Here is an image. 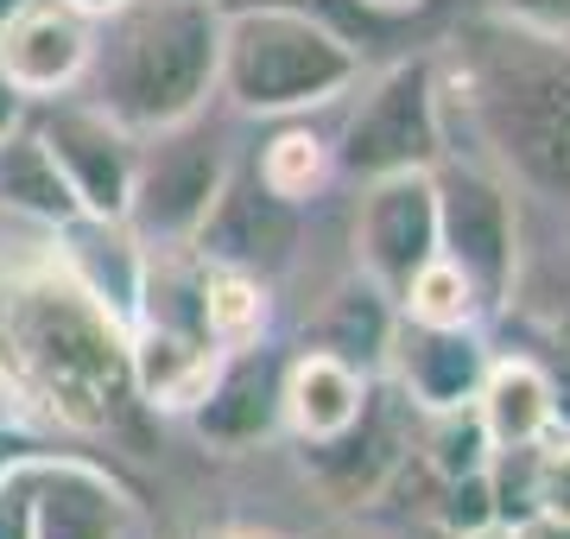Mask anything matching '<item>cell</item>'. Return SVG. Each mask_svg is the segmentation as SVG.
I'll list each match as a JSON object with an SVG mask.
<instances>
[{
  "label": "cell",
  "mask_w": 570,
  "mask_h": 539,
  "mask_svg": "<svg viewBox=\"0 0 570 539\" xmlns=\"http://www.w3.org/2000/svg\"><path fill=\"white\" fill-rule=\"evenodd\" d=\"M0 374L63 432L115 438L140 406L127 369V324L63 267L58 248L0 280Z\"/></svg>",
  "instance_id": "1"
},
{
  "label": "cell",
  "mask_w": 570,
  "mask_h": 539,
  "mask_svg": "<svg viewBox=\"0 0 570 539\" xmlns=\"http://www.w3.org/2000/svg\"><path fill=\"white\" fill-rule=\"evenodd\" d=\"M463 102L513 185L570 209V32L482 20L469 32Z\"/></svg>",
  "instance_id": "2"
},
{
  "label": "cell",
  "mask_w": 570,
  "mask_h": 539,
  "mask_svg": "<svg viewBox=\"0 0 570 539\" xmlns=\"http://www.w3.org/2000/svg\"><path fill=\"white\" fill-rule=\"evenodd\" d=\"M102 26L108 32L82 70V102L115 115L127 134H159L209 108L223 0H127Z\"/></svg>",
  "instance_id": "3"
},
{
  "label": "cell",
  "mask_w": 570,
  "mask_h": 539,
  "mask_svg": "<svg viewBox=\"0 0 570 539\" xmlns=\"http://www.w3.org/2000/svg\"><path fill=\"white\" fill-rule=\"evenodd\" d=\"M362 84V58L355 45L311 7L292 0H235L223 7V51H216V96L261 115H317V108L343 102Z\"/></svg>",
  "instance_id": "4"
},
{
  "label": "cell",
  "mask_w": 570,
  "mask_h": 539,
  "mask_svg": "<svg viewBox=\"0 0 570 539\" xmlns=\"http://www.w3.org/2000/svg\"><path fill=\"white\" fill-rule=\"evenodd\" d=\"M444 159V96L438 58H400L362 89L355 115L336 134V171L348 178H387V171H431Z\"/></svg>",
  "instance_id": "5"
},
{
  "label": "cell",
  "mask_w": 570,
  "mask_h": 539,
  "mask_svg": "<svg viewBox=\"0 0 570 539\" xmlns=\"http://www.w3.org/2000/svg\"><path fill=\"white\" fill-rule=\"evenodd\" d=\"M228 185V153L204 127V115H190L178 127L140 134L134 153V190H127L121 223L140 235L146 248H190L204 216L216 209Z\"/></svg>",
  "instance_id": "6"
},
{
  "label": "cell",
  "mask_w": 570,
  "mask_h": 539,
  "mask_svg": "<svg viewBox=\"0 0 570 539\" xmlns=\"http://www.w3.org/2000/svg\"><path fill=\"white\" fill-rule=\"evenodd\" d=\"M438 185V254L463 273L482 312L508 305L513 280H520V223H513V190L482 166H456L438 159L431 166Z\"/></svg>",
  "instance_id": "7"
},
{
  "label": "cell",
  "mask_w": 570,
  "mask_h": 539,
  "mask_svg": "<svg viewBox=\"0 0 570 539\" xmlns=\"http://www.w3.org/2000/svg\"><path fill=\"white\" fill-rule=\"evenodd\" d=\"M412 400L393 388V381H374L367 388V406L355 413V425H343L336 438H317L305 444V477L324 489L336 508H362V501H381L393 482L406 477L412 463Z\"/></svg>",
  "instance_id": "8"
},
{
  "label": "cell",
  "mask_w": 570,
  "mask_h": 539,
  "mask_svg": "<svg viewBox=\"0 0 570 539\" xmlns=\"http://www.w3.org/2000/svg\"><path fill=\"white\" fill-rule=\"evenodd\" d=\"M32 134L45 140L51 166L63 171V185L77 197V216H96V223H121L127 216V190H134V153H140V134H127L115 115H102L96 102H39L32 115Z\"/></svg>",
  "instance_id": "9"
},
{
  "label": "cell",
  "mask_w": 570,
  "mask_h": 539,
  "mask_svg": "<svg viewBox=\"0 0 570 539\" xmlns=\"http://www.w3.org/2000/svg\"><path fill=\"white\" fill-rule=\"evenodd\" d=\"M438 254V185L431 171H387L367 178L355 204V273L400 298L412 273Z\"/></svg>",
  "instance_id": "10"
},
{
  "label": "cell",
  "mask_w": 570,
  "mask_h": 539,
  "mask_svg": "<svg viewBox=\"0 0 570 539\" xmlns=\"http://www.w3.org/2000/svg\"><path fill=\"white\" fill-rule=\"evenodd\" d=\"M96 51V20H82L63 0H20V13L0 26V70L26 102L70 96Z\"/></svg>",
  "instance_id": "11"
},
{
  "label": "cell",
  "mask_w": 570,
  "mask_h": 539,
  "mask_svg": "<svg viewBox=\"0 0 570 539\" xmlns=\"http://www.w3.org/2000/svg\"><path fill=\"white\" fill-rule=\"evenodd\" d=\"M134 496L89 457L39 451L32 457V539H127Z\"/></svg>",
  "instance_id": "12"
},
{
  "label": "cell",
  "mask_w": 570,
  "mask_h": 539,
  "mask_svg": "<svg viewBox=\"0 0 570 539\" xmlns=\"http://www.w3.org/2000/svg\"><path fill=\"white\" fill-rule=\"evenodd\" d=\"M279 374L285 355L273 343H247V350H228L209 374L204 400L190 406V432L204 438L209 451H247V444H266L279 432Z\"/></svg>",
  "instance_id": "13"
},
{
  "label": "cell",
  "mask_w": 570,
  "mask_h": 539,
  "mask_svg": "<svg viewBox=\"0 0 570 539\" xmlns=\"http://www.w3.org/2000/svg\"><path fill=\"white\" fill-rule=\"evenodd\" d=\"M387 362H393V388L412 400V413L431 419V413H456L475 400L482 374H489V343L475 324H456V331H438V324H393V343H387Z\"/></svg>",
  "instance_id": "14"
},
{
  "label": "cell",
  "mask_w": 570,
  "mask_h": 539,
  "mask_svg": "<svg viewBox=\"0 0 570 539\" xmlns=\"http://www.w3.org/2000/svg\"><path fill=\"white\" fill-rule=\"evenodd\" d=\"M292 242H298V209L266 197L254 178H228L216 209L204 216L190 254L197 261H223V267H247V273H273L292 261Z\"/></svg>",
  "instance_id": "15"
},
{
  "label": "cell",
  "mask_w": 570,
  "mask_h": 539,
  "mask_svg": "<svg viewBox=\"0 0 570 539\" xmlns=\"http://www.w3.org/2000/svg\"><path fill=\"white\" fill-rule=\"evenodd\" d=\"M367 388L374 374L343 362L330 350H298L285 355V374H279V425L298 444H317V438H336L343 425H355V413L367 406Z\"/></svg>",
  "instance_id": "16"
},
{
  "label": "cell",
  "mask_w": 570,
  "mask_h": 539,
  "mask_svg": "<svg viewBox=\"0 0 570 539\" xmlns=\"http://www.w3.org/2000/svg\"><path fill=\"white\" fill-rule=\"evenodd\" d=\"M469 406H475L494 451H527V444L558 432V419H564L558 381L532 355H489V374H482V388H475Z\"/></svg>",
  "instance_id": "17"
},
{
  "label": "cell",
  "mask_w": 570,
  "mask_h": 539,
  "mask_svg": "<svg viewBox=\"0 0 570 539\" xmlns=\"http://www.w3.org/2000/svg\"><path fill=\"white\" fill-rule=\"evenodd\" d=\"M330 178H336V140H324L305 115H285L261 140V153H254V185L292 209L317 204Z\"/></svg>",
  "instance_id": "18"
},
{
  "label": "cell",
  "mask_w": 570,
  "mask_h": 539,
  "mask_svg": "<svg viewBox=\"0 0 570 539\" xmlns=\"http://www.w3.org/2000/svg\"><path fill=\"white\" fill-rule=\"evenodd\" d=\"M393 324H400L393 298L355 273L343 292H330V305L317 312V324H311V350H330V355H343V362H355V369L374 374L381 362H387Z\"/></svg>",
  "instance_id": "19"
},
{
  "label": "cell",
  "mask_w": 570,
  "mask_h": 539,
  "mask_svg": "<svg viewBox=\"0 0 570 539\" xmlns=\"http://www.w3.org/2000/svg\"><path fill=\"white\" fill-rule=\"evenodd\" d=\"M0 209L7 216H26V223H39V228L77 223V197L63 185V171L51 166V153L32 134V121H20L0 140Z\"/></svg>",
  "instance_id": "20"
},
{
  "label": "cell",
  "mask_w": 570,
  "mask_h": 539,
  "mask_svg": "<svg viewBox=\"0 0 570 539\" xmlns=\"http://www.w3.org/2000/svg\"><path fill=\"white\" fill-rule=\"evenodd\" d=\"M197 298H204V324L223 350H247L266 343L273 324V292L261 273L247 267H223V261H197Z\"/></svg>",
  "instance_id": "21"
},
{
  "label": "cell",
  "mask_w": 570,
  "mask_h": 539,
  "mask_svg": "<svg viewBox=\"0 0 570 539\" xmlns=\"http://www.w3.org/2000/svg\"><path fill=\"white\" fill-rule=\"evenodd\" d=\"M393 312L406 317V324H438V331H456V324H482V298H475V286L450 267L444 254H431L425 267L400 286Z\"/></svg>",
  "instance_id": "22"
},
{
  "label": "cell",
  "mask_w": 570,
  "mask_h": 539,
  "mask_svg": "<svg viewBox=\"0 0 570 539\" xmlns=\"http://www.w3.org/2000/svg\"><path fill=\"white\" fill-rule=\"evenodd\" d=\"M419 463L431 470V482L444 477H469V470H489V432H482V419H475V406H456V413H431L425 419V444H419Z\"/></svg>",
  "instance_id": "23"
},
{
  "label": "cell",
  "mask_w": 570,
  "mask_h": 539,
  "mask_svg": "<svg viewBox=\"0 0 570 539\" xmlns=\"http://www.w3.org/2000/svg\"><path fill=\"white\" fill-rule=\"evenodd\" d=\"M489 463H494V457H489ZM431 514H438L444 539H463V533H475V527H494V520H501V501H494V470L444 477V482H438Z\"/></svg>",
  "instance_id": "24"
},
{
  "label": "cell",
  "mask_w": 570,
  "mask_h": 539,
  "mask_svg": "<svg viewBox=\"0 0 570 539\" xmlns=\"http://www.w3.org/2000/svg\"><path fill=\"white\" fill-rule=\"evenodd\" d=\"M546 508V514L570 520V438L551 432L527 451V514Z\"/></svg>",
  "instance_id": "25"
},
{
  "label": "cell",
  "mask_w": 570,
  "mask_h": 539,
  "mask_svg": "<svg viewBox=\"0 0 570 539\" xmlns=\"http://www.w3.org/2000/svg\"><path fill=\"white\" fill-rule=\"evenodd\" d=\"M32 457L39 451L0 470V539H32Z\"/></svg>",
  "instance_id": "26"
},
{
  "label": "cell",
  "mask_w": 570,
  "mask_h": 539,
  "mask_svg": "<svg viewBox=\"0 0 570 539\" xmlns=\"http://www.w3.org/2000/svg\"><path fill=\"white\" fill-rule=\"evenodd\" d=\"M32 419H39V413H32V406L7 388V374H0V470H7V463H20V457L32 451V444H26Z\"/></svg>",
  "instance_id": "27"
},
{
  "label": "cell",
  "mask_w": 570,
  "mask_h": 539,
  "mask_svg": "<svg viewBox=\"0 0 570 539\" xmlns=\"http://www.w3.org/2000/svg\"><path fill=\"white\" fill-rule=\"evenodd\" d=\"M489 13L532 32H570V0H489Z\"/></svg>",
  "instance_id": "28"
},
{
  "label": "cell",
  "mask_w": 570,
  "mask_h": 539,
  "mask_svg": "<svg viewBox=\"0 0 570 539\" xmlns=\"http://www.w3.org/2000/svg\"><path fill=\"white\" fill-rule=\"evenodd\" d=\"M508 533H513V539H570V520L546 514V508H532V514L508 520Z\"/></svg>",
  "instance_id": "29"
},
{
  "label": "cell",
  "mask_w": 570,
  "mask_h": 539,
  "mask_svg": "<svg viewBox=\"0 0 570 539\" xmlns=\"http://www.w3.org/2000/svg\"><path fill=\"white\" fill-rule=\"evenodd\" d=\"M26 108H32V102H26L20 89H13V77L0 70V140H7V134H13V127L26 121Z\"/></svg>",
  "instance_id": "30"
},
{
  "label": "cell",
  "mask_w": 570,
  "mask_h": 539,
  "mask_svg": "<svg viewBox=\"0 0 570 539\" xmlns=\"http://www.w3.org/2000/svg\"><path fill=\"white\" fill-rule=\"evenodd\" d=\"M63 7H77L82 20H108V13H121L127 0H63Z\"/></svg>",
  "instance_id": "31"
},
{
  "label": "cell",
  "mask_w": 570,
  "mask_h": 539,
  "mask_svg": "<svg viewBox=\"0 0 570 539\" xmlns=\"http://www.w3.org/2000/svg\"><path fill=\"white\" fill-rule=\"evenodd\" d=\"M197 539H285V533H254V527H223V533H197Z\"/></svg>",
  "instance_id": "32"
},
{
  "label": "cell",
  "mask_w": 570,
  "mask_h": 539,
  "mask_svg": "<svg viewBox=\"0 0 570 539\" xmlns=\"http://www.w3.org/2000/svg\"><path fill=\"white\" fill-rule=\"evenodd\" d=\"M362 7H374V13H412V7H425V0H362Z\"/></svg>",
  "instance_id": "33"
},
{
  "label": "cell",
  "mask_w": 570,
  "mask_h": 539,
  "mask_svg": "<svg viewBox=\"0 0 570 539\" xmlns=\"http://www.w3.org/2000/svg\"><path fill=\"white\" fill-rule=\"evenodd\" d=\"M463 539H513V533H508V520H494V527H475V533H463Z\"/></svg>",
  "instance_id": "34"
},
{
  "label": "cell",
  "mask_w": 570,
  "mask_h": 539,
  "mask_svg": "<svg viewBox=\"0 0 570 539\" xmlns=\"http://www.w3.org/2000/svg\"><path fill=\"white\" fill-rule=\"evenodd\" d=\"M305 539H367V533H348V527H324V533H305Z\"/></svg>",
  "instance_id": "35"
},
{
  "label": "cell",
  "mask_w": 570,
  "mask_h": 539,
  "mask_svg": "<svg viewBox=\"0 0 570 539\" xmlns=\"http://www.w3.org/2000/svg\"><path fill=\"white\" fill-rule=\"evenodd\" d=\"M13 13H20V0H0V26L13 20Z\"/></svg>",
  "instance_id": "36"
},
{
  "label": "cell",
  "mask_w": 570,
  "mask_h": 539,
  "mask_svg": "<svg viewBox=\"0 0 570 539\" xmlns=\"http://www.w3.org/2000/svg\"><path fill=\"white\" fill-rule=\"evenodd\" d=\"M564 350H570V317H564Z\"/></svg>",
  "instance_id": "37"
}]
</instances>
